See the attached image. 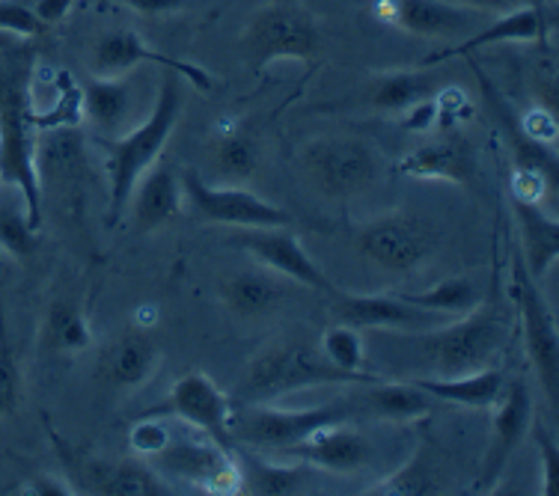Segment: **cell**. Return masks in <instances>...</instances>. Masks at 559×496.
I'll return each instance as SVG.
<instances>
[{"instance_id": "1", "label": "cell", "mask_w": 559, "mask_h": 496, "mask_svg": "<svg viewBox=\"0 0 559 496\" xmlns=\"http://www.w3.org/2000/svg\"><path fill=\"white\" fill-rule=\"evenodd\" d=\"M33 81H36V48L27 36L0 33V182L24 196L27 215L43 229V182L36 170L33 131Z\"/></svg>"}, {"instance_id": "2", "label": "cell", "mask_w": 559, "mask_h": 496, "mask_svg": "<svg viewBox=\"0 0 559 496\" xmlns=\"http://www.w3.org/2000/svg\"><path fill=\"white\" fill-rule=\"evenodd\" d=\"M182 75L164 72L162 89H158V96L152 101L146 119H140L138 125L126 131L122 137H98V146L105 152V164H108L110 223H117L119 217L126 215L131 191L140 182V176L146 173L152 164L162 158L164 146H167L176 122L182 117Z\"/></svg>"}, {"instance_id": "3", "label": "cell", "mask_w": 559, "mask_h": 496, "mask_svg": "<svg viewBox=\"0 0 559 496\" xmlns=\"http://www.w3.org/2000/svg\"><path fill=\"white\" fill-rule=\"evenodd\" d=\"M369 380H376V375H348L336 368L322 354L319 342H310L307 336H286L262 348L250 360L238 380V396L245 401H262L298 389L328 387V384H369Z\"/></svg>"}, {"instance_id": "4", "label": "cell", "mask_w": 559, "mask_h": 496, "mask_svg": "<svg viewBox=\"0 0 559 496\" xmlns=\"http://www.w3.org/2000/svg\"><path fill=\"white\" fill-rule=\"evenodd\" d=\"M298 167L319 194L348 199L378 182L381 152L355 134H322L298 149Z\"/></svg>"}, {"instance_id": "5", "label": "cell", "mask_w": 559, "mask_h": 496, "mask_svg": "<svg viewBox=\"0 0 559 496\" xmlns=\"http://www.w3.org/2000/svg\"><path fill=\"white\" fill-rule=\"evenodd\" d=\"M503 334L506 324L500 313L488 303H479L455 322L426 330L419 336V346L438 378H455L491 366V360L503 346Z\"/></svg>"}, {"instance_id": "6", "label": "cell", "mask_w": 559, "mask_h": 496, "mask_svg": "<svg viewBox=\"0 0 559 496\" xmlns=\"http://www.w3.org/2000/svg\"><path fill=\"white\" fill-rule=\"evenodd\" d=\"M241 51L253 72L280 60H316L322 51V31L310 10L298 3H269L253 12L241 33Z\"/></svg>"}, {"instance_id": "7", "label": "cell", "mask_w": 559, "mask_h": 496, "mask_svg": "<svg viewBox=\"0 0 559 496\" xmlns=\"http://www.w3.org/2000/svg\"><path fill=\"white\" fill-rule=\"evenodd\" d=\"M331 422H345V410L336 404L292 410L265 404V401H245L241 408L233 404L229 434H233V443L250 446L253 452L286 455L292 446H298L312 432H319Z\"/></svg>"}, {"instance_id": "8", "label": "cell", "mask_w": 559, "mask_h": 496, "mask_svg": "<svg viewBox=\"0 0 559 496\" xmlns=\"http://www.w3.org/2000/svg\"><path fill=\"white\" fill-rule=\"evenodd\" d=\"M155 470L164 479L200 487L209 494H238L245 487V470L226 449L205 434L203 440H173L155 455Z\"/></svg>"}, {"instance_id": "9", "label": "cell", "mask_w": 559, "mask_h": 496, "mask_svg": "<svg viewBox=\"0 0 559 496\" xmlns=\"http://www.w3.org/2000/svg\"><path fill=\"white\" fill-rule=\"evenodd\" d=\"M182 194L200 220L238 229H271L292 227V215L286 208L262 199L248 187H217L205 184L197 173H182Z\"/></svg>"}, {"instance_id": "10", "label": "cell", "mask_w": 559, "mask_h": 496, "mask_svg": "<svg viewBox=\"0 0 559 496\" xmlns=\"http://www.w3.org/2000/svg\"><path fill=\"white\" fill-rule=\"evenodd\" d=\"M512 301L518 303L521 315V330H524V346H527L530 363L536 368L542 387L550 399H557V380H559V336L557 318L550 313L536 280L530 277L521 256L512 259Z\"/></svg>"}, {"instance_id": "11", "label": "cell", "mask_w": 559, "mask_h": 496, "mask_svg": "<svg viewBox=\"0 0 559 496\" xmlns=\"http://www.w3.org/2000/svg\"><path fill=\"white\" fill-rule=\"evenodd\" d=\"M435 235L411 215H384L357 229V253L390 274H408L429 259Z\"/></svg>"}, {"instance_id": "12", "label": "cell", "mask_w": 559, "mask_h": 496, "mask_svg": "<svg viewBox=\"0 0 559 496\" xmlns=\"http://www.w3.org/2000/svg\"><path fill=\"white\" fill-rule=\"evenodd\" d=\"M143 63L162 65L164 72H176L191 87L205 89V93L215 87V77L209 75L205 69L188 63V60H176V57L164 55V51H155V48L146 45V39L138 31H126V27L108 31L102 33L96 45H93V75L96 77L129 75V72H134Z\"/></svg>"}, {"instance_id": "13", "label": "cell", "mask_w": 559, "mask_h": 496, "mask_svg": "<svg viewBox=\"0 0 559 496\" xmlns=\"http://www.w3.org/2000/svg\"><path fill=\"white\" fill-rule=\"evenodd\" d=\"M331 294V310L340 318V324H348L355 330H411L419 334L431 324L441 322V315H431L426 310H417L402 294H352L336 292L334 286L328 289Z\"/></svg>"}, {"instance_id": "14", "label": "cell", "mask_w": 559, "mask_h": 496, "mask_svg": "<svg viewBox=\"0 0 559 496\" xmlns=\"http://www.w3.org/2000/svg\"><path fill=\"white\" fill-rule=\"evenodd\" d=\"M167 413L176 420L188 422L200 434H209L226 449H233V434H229V416H233V399L215 380L203 372H191L170 387Z\"/></svg>"}, {"instance_id": "15", "label": "cell", "mask_w": 559, "mask_h": 496, "mask_svg": "<svg viewBox=\"0 0 559 496\" xmlns=\"http://www.w3.org/2000/svg\"><path fill=\"white\" fill-rule=\"evenodd\" d=\"M381 10H388V19L399 31L423 39H443L459 43L483 27V12L467 10L450 0H381Z\"/></svg>"}, {"instance_id": "16", "label": "cell", "mask_w": 559, "mask_h": 496, "mask_svg": "<svg viewBox=\"0 0 559 496\" xmlns=\"http://www.w3.org/2000/svg\"><path fill=\"white\" fill-rule=\"evenodd\" d=\"M530 428H533V396L524 380L509 384L495 401V422H491V440H488V452L483 461V479L479 487L495 485L503 475V470L518 452V446L527 440Z\"/></svg>"}, {"instance_id": "17", "label": "cell", "mask_w": 559, "mask_h": 496, "mask_svg": "<svg viewBox=\"0 0 559 496\" xmlns=\"http://www.w3.org/2000/svg\"><path fill=\"white\" fill-rule=\"evenodd\" d=\"M236 244H241L253 259H259L265 268L280 274L283 280L301 282V286L316 289V292H328L331 289L324 270L310 259V253L304 250V244L289 227L245 229L236 238Z\"/></svg>"}, {"instance_id": "18", "label": "cell", "mask_w": 559, "mask_h": 496, "mask_svg": "<svg viewBox=\"0 0 559 496\" xmlns=\"http://www.w3.org/2000/svg\"><path fill=\"white\" fill-rule=\"evenodd\" d=\"M289 458L301 461L307 467H316V470H324V473L348 475L360 473L369 458H372V449L369 443L357 428L345 425V422H331L319 432H312L307 440H301L298 446H292Z\"/></svg>"}, {"instance_id": "19", "label": "cell", "mask_w": 559, "mask_h": 496, "mask_svg": "<svg viewBox=\"0 0 559 496\" xmlns=\"http://www.w3.org/2000/svg\"><path fill=\"white\" fill-rule=\"evenodd\" d=\"M134 84L129 75L119 77H96L86 81L84 93V119L98 137H122L126 131L146 119L140 110V98L134 96Z\"/></svg>"}, {"instance_id": "20", "label": "cell", "mask_w": 559, "mask_h": 496, "mask_svg": "<svg viewBox=\"0 0 559 496\" xmlns=\"http://www.w3.org/2000/svg\"><path fill=\"white\" fill-rule=\"evenodd\" d=\"M399 173L419 182L474 184L476 155L462 134H443L438 141L423 143L399 161Z\"/></svg>"}, {"instance_id": "21", "label": "cell", "mask_w": 559, "mask_h": 496, "mask_svg": "<svg viewBox=\"0 0 559 496\" xmlns=\"http://www.w3.org/2000/svg\"><path fill=\"white\" fill-rule=\"evenodd\" d=\"M162 366V348L155 346L146 330H122L110 339L98 356V372L105 384L114 389H138Z\"/></svg>"}, {"instance_id": "22", "label": "cell", "mask_w": 559, "mask_h": 496, "mask_svg": "<svg viewBox=\"0 0 559 496\" xmlns=\"http://www.w3.org/2000/svg\"><path fill=\"white\" fill-rule=\"evenodd\" d=\"M548 33V15L542 12V7H515V10L503 12L495 24L488 27H479L471 36H464L459 43L447 45L441 51L426 57V69L438 63H447L452 57L474 55L479 48H488V45H503V43H542Z\"/></svg>"}, {"instance_id": "23", "label": "cell", "mask_w": 559, "mask_h": 496, "mask_svg": "<svg viewBox=\"0 0 559 496\" xmlns=\"http://www.w3.org/2000/svg\"><path fill=\"white\" fill-rule=\"evenodd\" d=\"M131 223L138 232H155L182 211V182L164 164H152L131 191Z\"/></svg>"}, {"instance_id": "24", "label": "cell", "mask_w": 559, "mask_h": 496, "mask_svg": "<svg viewBox=\"0 0 559 496\" xmlns=\"http://www.w3.org/2000/svg\"><path fill=\"white\" fill-rule=\"evenodd\" d=\"M512 211L521 229V262L533 280H542L559 259V220L548 215L542 203L533 199H512Z\"/></svg>"}, {"instance_id": "25", "label": "cell", "mask_w": 559, "mask_h": 496, "mask_svg": "<svg viewBox=\"0 0 559 496\" xmlns=\"http://www.w3.org/2000/svg\"><path fill=\"white\" fill-rule=\"evenodd\" d=\"M221 298L238 318H262L283 303L286 286L271 268H241L226 277Z\"/></svg>"}, {"instance_id": "26", "label": "cell", "mask_w": 559, "mask_h": 496, "mask_svg": "<svg viewBox=\"0 0 559 496\" xmlns=\"http://www.w3.org/2000/svg\"><path fill=\"white\" fill-rule=\"evenodd\" d=\"M429 399L450 401V404H462V408H495L500 392L506 387L503 372L495 366L476 368L467 375H455V378H417L414 380Z\"/></svg>"}, {"instance_id": "27", "label": "cell", "mask_w": 559, "mask_h": 496, "mask_svg": "<svg viewBox=\"0 0 559 496\" xmlns=\"http://www.w3.org/2000/svg\"><path fill=\"white\" fill-rule=\"evenodd\" d=\"M86 485L96 494L110 496H158L173 494L170 482L164 479L155 467L143 464V461H102V464L86 467Z\"/></svg>"}, {"instance_id": "28", "label": "cell", "mask_w": 559, "mask_h": 496, "mask_svg": "<svg viewBox=\"0 0 559 496\" xmlns=\"http://www.w3.org/2000/svg\"><path fill=\"white\" fill-rule=\"evenodd\" d=\"M209 152H212L215 170L224 176V179L245 182V179H250V176L257 173L259 146L257 137H253L245 125L229 122L224 129H217L212 143H209Z\"/></svg>"}, {"instance_id": "29", "label": "cell", "mask_w": 559, "mask_h": 496, "mask_svg": "<svg viewBox=\"0 0 559 496\" xmlns=\"http://www.w3.org/2000/svg\"><path fill=\"white\" fill-rule=\"evenodd\" d=\"M431 75L419 69H396V72H381L369 89V105L381 113H402L414 101L431 96Z\"/></svg>"}, {"instance_id": "30", "label": "cell", "mask_w": 559, "mask_h": 496, "mask_svg": "<svg viewBox=\"0 0 559 496\" xmlns=\"http://www.w3.org/2000/svg\"><path fill=\"white\" fill-rule=\"evenodd\" d=\"M369 392H366V401L369 408L376 410L381 420L390 422H414L419 416L429 413V396L411 380V384H402V380H369L366 384Z\"/></svg>"}, {"instance_id": "31", "label": "cell", "mask_w": 559, "mask_h": 496, "mask_svg": "<svg viewBox=\"0 0 559 496\" xmlns=\"http://www.w3.org/2000/svg\"><path fill=\"white\" fill-rule=\"evenodd\" d=\"M36 244L39 229L31 223L24 196L10 184H0V250H7L15 259H27Z\"/></svg>"}, {"instance_id": "32", "label": "cell", "mask_w": 559, "mask_h": 496, "mask_svg": "<svg viewBox=\"0 0 559 496\" xmlns=\"http://www.w3.org/2000/svg\"><path fill=\"white\" fill-rule=\"evenodd\" d=\"M45 342L60 354H81L93 348V330L84 310L69 298H60L48 306L45 315Z\"/></svg>"}, {"instance_id": "33", "label": "cell", "mask_w": 559, "mask_h": 496, "mask_svg": "<svg viewBox=\"0 0 559 496\" xmlns=\"http://www.w3.org/2000/svg\"><path fill=\"white\" fill-rule=\"evenodd\" d=\"M402 298L414 303L417 310L441 315V318H447V315L459 318V315H467L483 303V294L476 289V282L467 280V277H450V280L438 282V286H431L426 292L402 294Z\"/></svg>"}, {"instance_id": "34", "label": "cell", "mask_w": 559, "mask_h": 496, "mask_svg": "<svg viewBox=\"0 0 559 496\" xmlns=\"http://www.w3.org/2000/svg\"><path fill=\"white\" fill-rule=\"evenodd\" d=\"M369 494L381 496H426L441 494V479L435 473V461L426 446H419L417 452L411 455L408 461L396 467V473L381 479L378 485L369 487Z\"/></svg>"}, {"instance_id": "35", "label": "cell", "mask_w": 559, "mask_h": 496, "mask_svg": "<svg viewBox=\"0 0 559 496\" xmlns=\"http://www.w3.org/2000/svg\"><path fill=\"white\" fill-rule=\"evenodd\" d=\"M84 119V93L78 87L69 72L57 75V101L48 110L33 108V131L43 134V131H57V129H75L78 122Z\"/></svg>"}, {"instance_id": "36", "label": "cell", "mask_w": 559, "mask_h": 496, "mask_svg": "<svg viewBox=\"0 0 559 496\" xmlns=\"http://www.w3.org/2000/svg\"><path fill=\"white\" fill-rule=\"evenodd\" d=\"M319 348H322V354L328 356L336 368H343L348 375H369V372H364V339H360V330H355V327L336 324L331 330H324V336L319 339Z\"/></svg>"}, {"instance_id": "37", "label": "cell", "mask_w": 559, "mask_h": 496, "mask_svg": "<svg viewBox=\"0 0 559 496\" xmlns=\"http://www.w3.org/2000/svg\"><path fill=\"white\" fill-rule=\"evenodd\" d=\"M19 401H22V368L0 327V416L15 413Z\"/></svg>"}, {"instance_id": "38", "label": "cell", "mask_w": 559, "mask_h": 496, "mask_svg": "<svg viewBox=\"0 0 559 496\" xmlns=\"http://www.w3.org/2000/svg\"><path fill=\"white\" fill-rule=\"evenodd\" d=\"M301 485L298 470L289 464H269V461H253V482L250 487L257 494H295Z\"/></svg>"}, {"instance_id": "39", "label": "cell", "mask_w": 559, "mask_h": 496, "mask_svg": "<svg viewBox=\"0 0 559 496\" xmlns=\"http://www.w3.org/2000/svg\"><path fill=\"white\" fill-rule=\"evenodd\" d=\"M0 33H15V36L36 39V36H43L45 27L33 15L27 3H22V0H0Z\"/></svg>"}, {"instance_id": "40", "label": "cell", "mask_w": 559, "mask_h": 496, "mask_svg": "<svg viewBox=\"0 0 559 496\" xmlns=\"http://www.w3.org/2000/svg\"><path fill=\"white\" fill-rule=\"evenodd\" d=\"M170 428L162 420H140L129 434L131 449L138 455H146V458H155L162 452L164 446L170 443Z\"/></svg>"}, {"instance_id": "41", "label": "cell", "mask_w": 559, "mask_h": 496, "mask_svg": "<svg viewBox=\"0 0 559 496\" xmlns=\"http://www.w3.org/2000/svg\"><path fill=\"white\" fill-rule=\"evenodd\" d=\"M536 446H538V467H542V494L554 496L557 494L559 485V452H557V443L550 437L545 428H538L536 432Z\"/></svg>"}, {"instance_id": "42", "label": "cell", "mask_w": 559, "mask_h": 496, "mask_svg": "<svg viewBox=\"0 0 559 496\" xmlns=\"http://www.w3.org/2000/svg\"><path fill=\"white\" fill-rule=\"evenodd\" d=\"M399 117H402V129L419 134V131H429L435 125V119L441 117V108L431 98H419L408 110H402Z\"/></svg>"}, {"instance_id": "43", "label": "cell", "mask_w": 559, "mask_h": 496, "mask_svg": "<svg viewBox=\"0 0 559 496\" xmlns=\"http://www.w3.org/2000/svg\"><path fill=\"white\" fill-rule=\"evenodd\" d=\"M22 494H27V496H72V494H78V491H75V485L69 482V479H63V475L39 473L24 482Z\"/></svg>"}, {"instance_id": "44", "label": "cell", "mask_w": 559, "mask_h": 496, "mask_svg": "<svg viewBox=\"0 0 559 496\" xmlns=\"http://www.w3.org/2000/svg\"><path fill=\"white\" fill-rule=\"evenodd\" d=\"M72 7H75V0H33V15L39 19V24H43L45 31L48 27H55V24H60L72 12Z\"/></svg>"}, {"instance_id": "45", "label": "cell", "mask_w": 559, "mask_h": 496, "mask_svg": "<svg viewBox=\"0 0 559 496\" xmlns=\"http://www.w3.org/2000/svg\"><path fill=\"white\" fill-rule=\"evenodd\" d=\"M110 3H122L138 15H170L182 7L185 0H110Z\"/></svg>"}, {"instance_id": "46", "label": "cell", "mask_w": 559, "mask_h": 496, "mask_svg": "<svg viewBox=\"0 0 559 496\" xmlns=\"http://www.w3.org/2000/svg\"><path fill=\"white\" fill-rule=\"evenodd\" d=\"M450 3H459V7H467V10L483 12V15H503V12L515 10L518 0H450Z\"/></svg>"}, {"instance_id": "47", "label": "cell", "mask_w": 559, "mask_h": 496, "mask_svg": "<svg viewBox=\"0 0 559 496\" xmlns=\"http://www.w3.org/2000/svg\"><path fill=\"white\" fill-rule=\"evenodd\" d=\"M0 184H3V182H0Z\"/></svg>"}]
</instances>
